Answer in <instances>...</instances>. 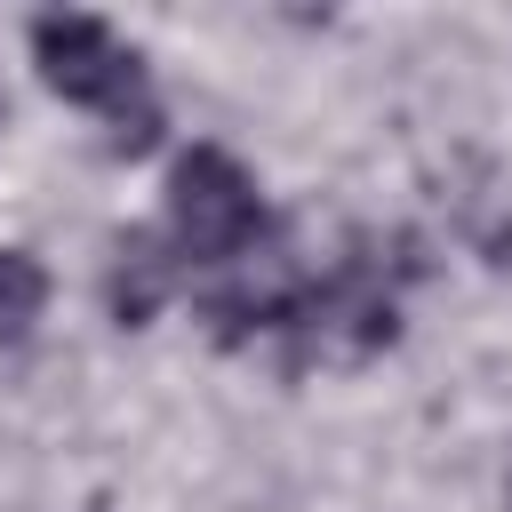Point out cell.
I'll return each mask as SVG.
<instances>
[{"instance_id":"cell-3","label":"cell","mask_w":512,"mask_h":512,"mask_svg":"<svg viewBox=\"0 0 512 512\" xmlns=\"http://www.w3.org/2000/svg\"><path fill=\"white\" fill-rule=\"evenodd\" d=\"M256 232H264L256 176L224 144H192L168 168V240H176V256L184 264H232V256H248Z\"/></svg>"},{"instance_id":"cell-5","label":"cell","mask_w":512,"mask_h":512,"mask_svg":"<svg viewBox=\"0 0 512 512\" xmlns=\"http://www.w3.org/2000/svg\"><path fill=\"white\" fill-rule=\"evenodd\" d=\"M40 304H48V272H40V256L0 248V336H24V328L40 320Z\"/></svg>"},{"instance_id":"cell-1","label":"cell","mask_w":512,"mask_h":512,"mask_svg":"<svg viewBox=\"0 0 512 512\" xmlns=\"http://www.w3.org/2000/svg\"><path fill=\"white\" fill-rule=\"evenodd\" d=\"M416 280V240L392 232H352L344 256L328 272H296V296L280 312V344H288V368H352V360H376L392 336H400V288Z\"/></svg>"},{"instance_id":"cell-2","label":"cell","mask_w":512,"mask_h":512,"mask_svg":"<svg viewBox=\"0 0 512 512\" xmlns=\"http://www.w3.org/2000/svg\"><path fill=\"white\" fill-rule=\"evenodd\" d=\"M32 56H40V80L64 96V104H88V112H112V152L136 160L160 144V104L144 88V56L104 24V16H80V8H48L32 16Z\"/></svg>"},{"instance_id":"cell-7","label":"cell","mask_w":512,"mask_h":512,"mask_svg":"<svg viewBox=\"0 0 512 512\" xmlns=\"http://www.w3.org/2000/svg\"><path fill=\"white\" fill-rule=\"evenodd\" d=\"M504 504H512V488H504Z\"/></svg>"},{"instance_id":"cell-6","label":"cell","mask_w":512,"mask_h":512,"mask_svg":"<svg viewBox=\"0 0 512 512\" xmlns=\"http://www.w3.org/2000/svg\"><path fill=\"white\" fill-rule=\"evenodd\" d=\"M0 120H8V96H0Z\"/></svg>"},{"instance_id":"cell-4","label":"cell","mask_w":512,"mask_h":512,"mask_svg":"<svg viewBox=\"0 0 512 512\" xmlns=\"http://www.w3.org/2000/svg\"><path fill=\"white\" fill-rule=\"evenodd\" d=\"M168 280H176V264L160 256V240H152V232H128V240L112 248V272H104V304H112V320H120V328H144V320L160 312Z\"/></svg>"}]
</instances>
